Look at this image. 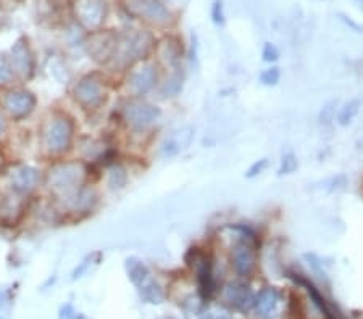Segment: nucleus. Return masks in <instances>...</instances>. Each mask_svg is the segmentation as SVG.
<instances>
[{
    "label": "nucleus",
    "mask_w": 363,
    "mask_h": 319,
    "mask_svg": "<svg viewBox=\"0 0 363 319\" xmlns=\"http://www.w3.org/2000/svg\"><path fill=\"white\" fill-rule=\"evenodd\" d=\"M212 18L216 23V25H223L225 23V11H223V5H221L220 0H216L212 7Z\"/></svg>",
    "instance_id": "72a5a7b5"
},
{
    "label": "nucleus",
    "mask_w": 363,
    "mask_h": 319,
    "mask_svg": "<svg viewBox=\"0 0 363 319\" xmlns=\"http://www.w3.org/2000/svg\"><path fill=\"white\" fill-rule=\"evenodd\" d=\"M184 86V74L181 71H174L172 76L167 78L165 83L160 87V95L165 98L177 97Z\"/></svg>",
    "instance_id": "4be33fe9"
},
{
    "label": "nucleus",
    "mask_w": 363,
    "mask_h": 319,
    "mask_svg": "<svg viewBox=\"0 0 363 319\" xmlns=\"http://www.w3.org/2000/svg\"><path fill=\"white\" fill-rule=\"evenodd\" d=\"M10 65L21 79H29L34 73V57L26 39H18L10 50Z\"/></svg>",
    "instance_id": "9d476101"
},
{
    "label": "nucleus",
    "mask_w": 363,
    "mask_h": 319,
    "mask_svg": "<svg viewBox=\"0 0 363 319\" xmlns=\"http://www.w3.org/2000/svg\"><path fill=\"white\" fill-rule=\"evenodd\" d=\"M157 83V71L154 65H145L133 69L130 78H128V87L134 95H145L154 89Z\"/></svg>",
    "instance_id": "ddd939ff"
},
{
    "label": "nucleus",
    "mask_w": 363,
    "mask_h": 319,
    "mask_svg": "<svg viewBox=\"0 0 363 319\" xmlns=\"http://www.w3.org/2000/svg\"><path fill=\"white\" fill-rule=\"evenodd\" d=\"M10 184L13 187L15 192L28 194L36 187L39 182V173L36 168L28 166V165H18L10 171Z\"/></svg>",
    "instance_id": "dca6fc26"
},
{
    "label": "nucleus",
    "mask_w": 363,
    "mask_h": 319,
    "mask_svg": "<svg viewBox=\"0 0 363 319\" xmlns=\"http://www.w3.org/2000/svg\"><path fill=\"white\" fill-rule=\"evenodd\" d=\"M336 105H337L336 100H333V102L328 103V105H325V108L321 110V113H320V121H321V123L328 124V123H331L333 120H335Z\"/></svg>",
    "instance_id": "c756f323"
},
{
    "label": "nucleus",
    "mask_w": 363,
    "mask_h": 319,
    "mask_svg": "<svg viewBox=\"0 0 363 319\" xmlns=\"http://www.w3.org/2000/svg\"><path fill=\"white\" fill-rule=\"evenodd\" d=\"M10 301V292L5 289H0V308L5 306Z\"/></svg>",
    "instance_id": "f704fd0d"
},
{
    "label": "nucleus",
    "mask_w": 363,
    "mask_h": 319,
    "mask_svg": "<svg viewBox=\"0 0 363 319\" xmlns=\"http://www.w3.org/2000/svg\"><path fill=\"white\" fill-rule=\"evenodd\" d=\"M126 179H128V176H126V171L123 166L113 165L108 170V187L112 190H120L125 187Z\"/></svg>",
    "instance_id": "393cba45"
},
{
    "label": "nucleus",
    "mask_w": 363,
    "mask_h": 319,
    "mask_svg": "<svg viewBox=\"0 0 363 319\" xmlns=\"http://www.w3.org/2000/svg\"><path fill=\"white\" fill-rule=\"evenodd\" d=\"M45 147L50 153L67 152L73 141V123L67 116L55 118L49 124L44 136Z\"/></svg>",
    "instance_id": "423d86ee"
},
{
    "label": "nucleus",
    "mask_w": 363,
    "mask_h": 319,
    "mask_svg": "<svg viewBox=\"0 0 363 319\" xmlns=\"http://www.w3.org/2000/svg\"><path fill=\"white\" fill-rule=\"evenodd\" d=\"M101 258H102V255L99 253V252H94V253H91V255H87V257L78 265V268H76V269L73 271L72 279L76 281V279H79V277H83V276L86 274V272L89 271V268H92L94 265H97L99 261H101Z\"/></svg>",
    "instance_id": "a878e982"
},
{
    "label": "nucleus",
    "mask_w": 363,
    "mask_h": 319,
    "mask_svg": "<svg viewBox=\"0 0 363 319\" xmlns=\"http://www.w3.org/2000/svg\"><path fill=\"white\" fill-rule=\"evenodd\" d=\"M0 319H2V318H0Z\"/></svg>",
    "instance_id": "58836bf2"
},
{
    "label": "nucleus",
    "mask_w": 363,
    "mask_h": 319,
    "mask_svg": "<svg viewBox=\"0 0 363 319\" xmlns=\"http://www.w3.org/2000/svg\"><path fill=\"white\" fill-rule=\"evenodd\" d=\"M74 98L86 110H96L105 102V89L96 76H86L74 87Z\"/></svg>",
    "instance_id": "6e6552de"
},
{
    "label": "nucleus",
    "mask_w": 363,
    "mask_h": 319,
    "mask_svg": "<svg viewBox=\"0 0 363 319\" xmlns=\"http://www.w3.org/2000/svg\"><path fill=\"white\" fill-rule=\"evenodd\" d=\"M357 2H360V4H363V0H357Z\"/></svg>",
    "instance_id": "4c0bfd02"
},
{
    "label": "nucleus",
    "mask_w": 363,
    "mask_h": 319,
    "mask_svg": "<svg viewBox=\"0 0 363 319\" xmlns=\"http://www.w3.org/2000/svg\"><path fill=\"white\" fill-rule=\"evenodd\" d=\"M0 103L5 108L11 118L23 120L33 113V110L36 108V97L33 92L23 91V89H13L7 91L2 94Z\"/></svg>",
    "instance_id": "0eeeda50"
},
{
    "label": "nucleus",
    "mask_w": 363,
    "mask_h": 319,
    "mask_svg": "<svg viewBox=\"0 0 363 319\" xmlns=\"http://www.w3.org/2000/svg\"><path fill=\"white\" fill-rule=\"evenodd\" d=\"M73 13L81 28L96 33L107 20V4L105 0H74Z\"/></svg>",
    "instance_id": "7ed1b4c3"
},
{
    "label": "nucleus",
    "mask_w": 363,
    "mask_h": 319,
    "mask_svg": "<svg viewBox=\"0 0 363 319\" xmlns=\"http://www.w3.org/2000/svg\"><path fill=\"white\" fill-rule=\"evenodd\" d=\"M87 170L81 161H62L54 165L47 173L45 182L52 192L60 199H65L69 194L76 192L84 185Z\"/></svg>",
    "instance_id": "f257e3e1"
},
{
    "label": "nucleus",
    "mask_w": 363,
    "mask_h": 319,
    "mask_svg": "<svg viewBox=\"0 0 363 319\" xmlns=\"http://www.w3.org/2000/svg\"><path fill=\"white\" fill-rule=\"evenodd\" d=\"M4 168H5V156L0 153V171H4Z\"/></svg>",
    "instance_id": "e433bc0d"
},
{
    "label": "nucleus",
    "mask_w": 363,
    "mask_h": 319,
    "mask_svg": "<svg viewBox=\"0 0 363 319\" xmlns=\"http://www.w3.org/2000/svg\"><path fill=\"white\" fill-rule=\"evenodd\" d=\"M262 57L263 60L268 62V63H274L279 58V50L274 44L267 42L263 45V50H262Z\"/></svg>",
    "instance_id": "7c9ffc66"
},
{
    "label": "nucleus",
    "mask_w": 363,
    "mask_h": 319,
    "mask_svg": "<svg viewBox=\"0 0 363 319\" xmlns=\"http://www.w3.org/2000/svg\"><path fill=\"white\" fill-rule=\"evenodd\" d=\"M159 55L163 62L174 69H179L181 62V49L178 45V40L174 39H165L159 47Z\"/></svg>",
    "instance_id": "aec40b11"
},
{
    "label": "nucleus",
    "mask_w": 363,
    "mask_h": 319,
    "mask_svg": "<svg viewBox=\"0 0 363 319\" xmlns=\"http://www.w3.org/2000/svg\"><path fill=\"white\" fill-rule=\"evenodd\" d=\"M259 79H260V83H262L263 86H267V87L277 86V84L279 83V79H281L279 68H278V66H272V68L263 69V71L260 73Z\"/></svg>",
    "instance_id": "bb28decb"
},
{
    "label": "nucleus",
    "mask_w": 363,
    "mask_h": 319,
    "mask_svg": "<svg viewBox=\"0 0 363 319\" xmlns=\"http://www.w3.org/2000/svg\"><path fill=\"white\" fill-rule=\"evenodd\" d=\"M130 10L139 18H144L154 25H167L172 18L160 0H130Z\"/></svg>",
    "instance_id": "9b49d317"
},
{
    "label": "nucleus",
    "mask_w": 363,
    "mask_h": 319,
    "mask_svg": "<svg viewBox=\"0 0 363 319\" xmlns=\"http://www.w3.org/2000/svg\"><path fill=\"white\" fill-rule=\"evenodd\" d=\"M140 295H143L144 300H147L149 303H160L163 300V290L160 287V284L149 277L147 281H144L139 286Z\"/></svg>",
    "instance_id": "5701e85b"
},
{
    "label": "nucleus",
    "mask_w": 363,
    "mask_h": 319,
    "mask_svg": "<svg viewBox=\"0 0 363 319\" xmlns=\"http://www.w3.org/2000/svg\"><path fill=\"white\" fill-rule=\"evenodd\" d=\"M116 37H118V34L115 33L96 31L87 40V52L97 63H110L116 45Z\"/></svg>",
    "instance_id": "1a4fd4ad"
},
{
    "label": "nucleus",
    "mask_w": 363,
    "mask_h": 319,
    "mask_svg": "<svg viewBox=\"0 0 363 319\" xmlns=\"http://www.w3.org/2000/svg\"><path fill=\"white\" fill-rule=\"evenodd\" d=\"M160 115V108H157L155 105L144 100L128 102L125 110H123V116H125L126 123L136 131H144L147 127L154 126L159 121Z\"/></svg>",
    "instance_id": "39448f33"
},
{
    "label": "nucleus",
    "mask_w": 363,
    "mask_h": 319,
    "mask_svg": "<svg viewBox=\"0 0 363 319\" xmlns=\"http://www.w3.org/2000/svg\"><path fill=\"white\" fill-rule=\"evenodd\" d=\"M252 232L247 228H242L241 239L236 242V245L231 250V265L234 271L241 276H249L255 269L257 265V252L254 245V237H250Z\"/></svg>",
    "instance_id": "20e7f679"
},
{
    "label": "nucleus",
    "mask_w": 363,
    "mask_h": 319,
    "mask_svg": "<svg viewBox=\"0 0 363 319\" xmlns=\"http://www.w3.org/2000/svg\"><path fill=\"white\" fill-rule=\"evenodd\" d=\"M281 301V295L277 289L268 287L263 290L257 298V311L260 313L262 318H272L277 313Z\"/></svg>",
    "instance_id": "a211bd4d"
},
{
    "label": "nucleus",
    "mask_w": 363,
    "mask_h": 319,
    "mask_svg": "<svg viewBox=\"0 0 363 319\" xmlns=\"http://www.w3.org/2000/svg\"><path fill=\"white\" fill-rule=\"evenodd\" d=\"M192 139H194V129L191 126L179 127V129L173 131L172 134H168L165 141L162 144V155L167 156V158H172V156H177L181 152L189 147Z\"/></svg>",
    "instance_id": "2eb2a0df"
},
{
    "label": "nucleus",
    "mask_w": 363,
    "mask_h": 319,
    "mask_svg": "<svg viewBox=\"0 0 363 319\" xmlns=\"http://www.w3.org/2000/svg\"><path fill=\"white\" fill-rule=\"evenodd\" d=\"M298 166V161H297V156L294 153H286L283 156V160H281V165H279V176H284V174H292Z\"/></svg>",
    "instance_id": "c85d7f7f"
},
{
    "label": "nucleus",
    "mask_w": 363,
    "mask_h": 319,
    "mask_svg": "<svg viewBox=\"0 0 363 319\" xmlns=\"http://www.w3.org/2000/svg\"><path fill=\"white\" fill-rule=\"evenodd\" d=\"M192 260L191 266L196 269L197 281L201 284L202 294L205 297H210L215 290V281H213V265L208 255L199 252V248H194L191 252Z\"/></svg>",
    "instance_id": "f8f14e48"
},
{
    "label": "nucleus",
    "mask_w": 363,
    "mask_h": 319,
    "mask_svg": "<svg viewBox=\"0 0 363 319\" xmlns=\"http://www.w3.org/2000/svg\"><path fill=\"white\" fill-rule=\"evenodd\" d=\"M226 298L238 308H247L252 303V292L247 286L239 282H233L226 289Z\"/></svg>",
    "instance_id": "6ab92c4d"
},
{
    "label": "nucleus",
    "mask_w": 363,
    "mask_h": 319,
    "mask_svg": "<svg viewBox=\"0 0 363 319\" xmlns=\"http://www.w3.org/2000/svg\"><path fill=\"white\" fill-rule=\"evenodd\" d=\"M5 131H7V121H5V116H4V113L0 112V139L4 137Z\"/></svg>",
    "instance_id": "c9c22d12"
},
{
    "label": "nucleus",
    "mask_w": 363,
    "mask_h": 319,
    "mask_svg": "<svg viewBox=\"0 0 363 319\" xmlns=\"http://www.w3.org/2000/svg\"><path fill=\"white\" fill-rule=\"evenodd\" d=\"M267 168H268V158H262L259 161H255V163L249 168L247 173H245V176H247L249 179L257 178V176H260V174L265 171Z\"/></svg>",
    "instance_id": "473e14b6"
},
{
    "label": "nucleus",
    "mask_w": 363,
    "mask_h": 319,
    "mask_svg": "<svg viewBox=\"0 0 363 319\" xmlns=\"http://www.w3.org/2000/svg\"><path fill=\"white\" fill-rule=\"evenodd\" d=\"M58 319H84L83 315L76 313L74 306L72 303H65L60 306V311H58Z\"/></svg>",
    "instance_id": "2f4dec72"
},
{
    "label": "nucleus",
    "mask_w": 363,
    "mask_h": 319,
    "mask_svg": "<svg viewBox=\"0 0 363 319\" xmlns=\"http://www.w3.org/2000/svg\"><path fill=\"white\" fill-rule=\"evenodd\" d=\"M20 192H11L0 200V223L15 226L25 214L26 202Z\"/></svg>",
    "instance_id": "4468645a"
},
{
    "label": "nucleus",
    "mask_w": 363,
    "mask_h": 319,
    "mask_svg": "<svg viewBox=\"0 0 363 319\" xmlns=\"http://www.w3.org/2000/svg\"><path fill=\"white\" fill-rule=\"evenodd\" d=\"M152 45H154V39H152L149 33L138 31L118 34L112 62L110 63H112L115 68L125 69L147 55Z\"/></svg>",
    "instance_id": "f03ea898"
},
{
    "label": "nucleus",
    "mask_w": 363,
    "mask_h": 319,
    "mask_svg": "<svg viewBox=\"0 0 363 319\" xmlns=\"http://www.w3.org/2000/svg\"><path fill=\"white\" fill-rule=\"evenodd\" d=\"M126 269H128V276H130V279L134 284H136L138 287L150 277L147 266H145L143 261L138 260V258H128L126 260Z\"/></svg>",
    "instance_id": "412c9836"
},
{
    "label": "nucleus",
    "mask_w": 363,
    "mask_h": 319,
    "mask_svg": "<svg viewBox=\"0 0 363 319\" xmlns=\"http://www.w3.org/2000/svg\"><path fill=\"white\" fill-rule=\"evenodd\" d=\"M360 100L359 98H354V100H350L345 103V105L339 110L337 113V123L341 126H347L354 121V118L357 115H359V110H360Z\"/></svg>",
    "instance_id": "b1692460"
},
{
    "label": "nucleus",
    "mask_w": 363,
    "mask_h": 319,
    "mask_svg": "<svg viewBox=\"0 0 363 319\" xmlns=\"http://www.w3.org/2000/svg\"><path fill=\"white\" fill-rule=\"evenodd\" d=\"M62 200H63V205L69 208L72 211H89L92 210V207L96 205L97 194L94 189L84 187L83 185V187L78 189L73 194H69Z\"/></svg>",
    "instance_id": "f3484780"
},
{
    "label": "nucleus",
    "mask_w": 363,
    "mask_h": 319,
    "mask_svg": "<svg viewBox=\"0 0 363 319\" xmlns=\"http://www.w3.org/2000/svg\"><path fill=\"white\" fill-rule=\"evenodd\" d=\"M13 68L10 65L9 57L5 54H0V86L9 84L11 78H13Z\"/></svg>",
    "instance_id": "cd10ccee"
}]
</instances>
